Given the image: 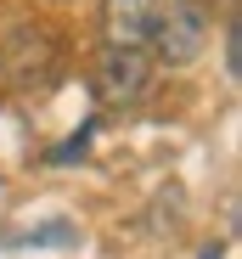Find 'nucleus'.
<instances>
[{
    "label": "nucleus",
    "instance_id": "7ed1b4c3",
    "mask_svg": "<svg viewBox=\"0 0 242 259\" xmlns=\"http://www.w3.org/2000/svg\"><path fill=\"white\" fill-rule=\"evenodd\" d=\"M102 28H107V46H118V51L152 46L158 0H102Z\"/></svg>",
    "mask_w": 242,
    "mask_h": 259
},
{
    "label": "nucleus",
    "instance_id": "423d86ee",
    "mask_svg": "<svg viewBox=\"0 0 242 259\" xmlns=\"http://www.w3.org/2000/svg\"><path fill=\"white\" fill-rule=\"evenodd\" d=\"M203 259H220V248H214V242H209V248H203Z\"/></svg>",
    "mask_w": 242,
    "mask_h": 259
},
{
    "label": "nucleus",
    "instance_id": "f257e3e1",
    "mask_svg": "<svg viewBox=\"0 0 242 259\" xmlns=\"http://www.w3.org/2000/svg\"><path fill=\"white\" fill-rule=\"evenodd\" d=\"M152 46H158V62L186 68L197 51L209 46V6L203 0H169V6H158Z\"/></svg>",
    "mask_w": 242,
    "mask_h": 259
},
{
    "label": "nucleus",
    "instance_id": "20e7f679",
    "mask_svg": "<svg viewBox=\"0 0 242 259\" xmlns=\"http://www.w3.org/2000/svg\"><path fill=\"white\" fill-rule=\"evenodd\" d=\"M90 136H96V124H79V130H73V136L62 141V147H51V163H73L79 152H85V147H90Z\"/></svg>",
    "mask_w": 242,
    "mask_h": 259
},
{
    "label": "nucleus",
    "instance_id": "f03ea898",
    "mask_svg": "<svg viewBox=\"0 0 242 259\" xmlns=\"http://www.w3.org/2000/svg\"><path fill=\"white\" fill-rule=\"evenodd\" d=\"M96 96L107 102V107H124V102H135L147 84H152V62H147V51H118V46H107L102 57H96Z\"/></svg>",
    "mask_w": 242,
    "mask_h": 259
},
{
    "label": "nucleus",
    "instance_id": "39448f33",
    "mask_svg": "<svg viewBox=\"0 0 242 259\" xmlns=\"http://www.w3.org/2000/svg\"><path fill=\"white\" fill-rule=\"evenodd\" d=\"M225 68H231V79L242 73V28H231V34H225Z\"/></svg>",
    "mask_w": 242,
    "mask_h": 259
}]
</instances>
